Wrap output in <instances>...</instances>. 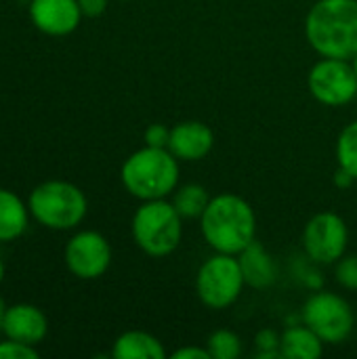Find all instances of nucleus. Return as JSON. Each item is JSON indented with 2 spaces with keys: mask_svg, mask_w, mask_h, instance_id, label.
Segmentation results:
<instances>
[{
  "mask_svg": "<svg viewBox=\"0 0 357 359\" xmlns=\"http://www.w3.org/2000/svg\"><path fill=\"white\" fill-rule=\"evenodd\" d=\"M48 332V320L42 309L29 303H17L6 307L2 334L6 339L27 343V345H40Z\"/></svg>",
  "mask_w": 357,
  "mask_h": 359,
  "instance_id": "ddd939ff",
  "label": "nucleus"
},
{
  "mask_svg": "<svg viewBox=\"0 0 357 359\" xmlns=\"http://www.w3.org/2000/svg\"><path fill=\"white\" fill-rule=\"evenodd\" d=\"M324 341L303 322L280 334V355L284 359H318L324 353Z\"/></svg>",
  "mask_w": 357,
  "mask_h": 359,
  "instance_id": "f3484780",
  "label": "nucleus"
},
{
  "mask_svg": "<svg viewBox=\"0 0 357 359\" xmlns=\"http://www.w3.org/2000/svg\"><path fill=\"white\" fill-rule=\"evenodd\" d=\"M29 215L36 223L53 231L76 229L88 210V200L84 191L61 179H50L36 185L27 198Z\"/></svg>",
  "mask_w": 357,
  "mask_h": 359,
  "instance_id": "20e7f679",
  "label": "nucleus"
},
{
  "mask_svg": "<svg viewBox=\"0 0 357 359\" xmlns=\"http://www.w3.org/2000/svg\"><path fill=\"white\" fill-rule=\"evenodd\" d=\"M238 261H240L246 286L257 288V290H265V288L276 284V280H278V265H276L274 257L265 250V246L259 244L257 240L252 244H248L238 255Z\"/></svg>",
  "mask_w": 357,
  "mask_h": 359,
  "instance_id": "4468645a",
  "label": "nucleus"
},
{
  "mask_svg": "<svg viewBox=\"0 0 357 359\" xmlns=\"http://www.w3.org/2000/svg\"><path fill=\"white\" fill-rule=\"evenodd\" d=\"M179 160L166 147L143 145L133 151L120 168L124 189L141 200H164L179 187Z\"/></svg>",
  "mask_w": 357,
  "mask_h": 359,
  "instance_id": "7ed1b4c3",
  "label": "nucleus"
},
{
  "mask_svg": "<svg viewBox=\"0 0 357 359\" xmlns=\"http://www.w3.org/2000/svg\"><path fill=\"white\" fill-rule=\"evenodd\" d=\"M4 313H6V305H4V301L0 299V334H2V324H4Z\"/></svg>",
  "mask_w": 357,
  "mask_h": 359,
  "instance_id": "bb28decb",
  "label": "nucleus"
},
{
  "mask_svg": "<svg viewBox=\"0 0 357 359\" xmlns=\"http://www.w3.org/2000/svg\"><path fill=\"white\" fill-rule=\"evenodd\" d=\"M170 202L183 219H200L202 212L206 210L208 202H210V196H208L204 185L187 183V185H181L173 191Z\"/></svg>",
  "mask_w": 357,
  "mask_h": 359,
  "instance_id": "a211bd4d",
  "label": "nucleus"
},
{
  "mask_svg": "<svg viewBox=\"0 0 357 359\" xmlns=\"http://www.w3.org/2000/svg\"><path fill=\"white\" fill-rule=\"evenodd\" d=\"M305 38L320 57L357 55V0H318L305 17Z\"/></svg>",
  "mask_w": 357,
  "mask_h": 359,
  "instance_id": "f03ea898",
  "label": "nucleus"
},
{
  "mask_svg": "<svg viewBox=\"0 0 357 359\" xmlns=\"http://www.w3.org/2000/svg\"><path fill=\"white\" fill-rule=\"evenodd\" d=\"M244 286L246 282L236 255L215 252L196 273V294L208 309L219 311L231 307L240 299Z\"/></svg>",
  "mask_w": 357,
  "mask_h": 359,
  "instance_id": "423d86ee",
  "label": "nucleus"
},
{
  "mask_svg": "<svg viewBox=\"0 0 357 359\" xmlns=\"http://www.w3.org/2000/svg\"><path fill=\"white\" fill-rule=\"evenodd\" d=\"M303 322L326 345H341L353 334L356 313L353 307L341 294L320 290L305 301Z\"/></svg>",
  "mask_w": 357,
  "mask_h": 359,
  "instance_id": "0eeeda50",
  "label": "nucleus"
},
{
  "mask_svg": "<svg viewBox=\"0 0 357 359\" xmlns=\"http://www.w3.org/2000/svg\"><path fill=\"white\" fill-rule=\"evenodd\" d=\"M29 217L27 204L15 191L0 187V244L21 238L27 229Z\"/></svg>",
  "mask_w": 357,
  "mask_h": 359,
  "instance_id": "dca6fc26",
  "label": "nucleus"
},
{
  "mask_svg": "<svg viewBox=\"0 0 357 359\" xmlns=\"http://www.w3.org/2000/svg\"><path fill=\"white\" fill-rule=\"evenodd\" d=\"M337 162L357 181V120L349 122L337 139Z\"/></svg>",
  "mask_w": 357,
  "mask_h": 359,
  "instance_id": "6ab92c4d",
  "label": "nucleus"
},
{
  "mask_svg": "<svg viewBox=\"0 0 357 359\" xmlns=\"http://www.w3.org/2000/svg\"><path fill=\"white\" fill-rule=\"evenodd\" d=\"M215 145V133L200 120H185L170 128L168 151L183 162L204 160Z\"/></svg>",
  "mask_w": 357,
  "mask_h": 359,
  "instance_id": "f8f14e48",
  "label": "nucleus"
},
{
  "mask_svg": "<svg viewBox=\"0 0 357 359\" xmlns=\"http://www.w3.org/2000/svg\"><path fill=\"white\" fill-rule=\"evenodd\" d=\"M200 231L215 252L238 257L257 240L255 208L236 194L213 196L200 217Z\"/></svg>",
  "mask_w": 357,
  "mask_h": 359,
  "instance_id": "f257e3e1",
  "label": "nucleus"
},
{
  "mask_svg": "<svg viewBox=\"0 0 357 359\" xmlns=\"http://www.w3.org/2000/svg\"><path fill=\"white\" fill-rule=\"evenodd\" d=\"M107 2L109 0H78L84 17H101L107 8Z\"/></svg>",
  "mask_w": 357,
  "mask_h": 359,
  "instance_id": "a878e982",
  "label": "nucleus"
},
{
  "mask_svg": "<svg viewBox=\"0 0 357 359\" xmlns=\"http://www.w3.org/2000/svg\"><path fill=\"white\" fill-rule=\"evenodd\" d=\"M255 347H257L259 358H282L280 355V334L276 330H271V328H265V330L257 332Z\"/></svg>",
  "mask_w": 357,
  "mask_h": 359,
  "instance_id": "4be33fe9",
  "label": "nucleus"
},
{
  "mask_svg": "<svg viewBox=\"0 0 357 359\" xmlns=\"http://www.w3.org/2000/svg\"><path fill=\"white\" fill-rule=\"evenodd\" d=\"M63 259L69 273L78 280H99L112 265V246L103 233L84 229L67 240Z\"/></svg>",
  "mask_w": 357,
  "mask_h": 359,
  "instance_id": "9d476101",
  "label": "nucleus"
},
{
  "mask_svg": "<svg viewBox=\"0 0 357 359\" xmlns=\"http://www.w3.org/2000/svg\"><path fill=\"white\" fill-rule=\"evenodd\" d=\"M114 359H164L166 349L154 334L145 330H126L112 345Z\"/></svg>",
  "mask_w": 357,
  "mask_h": 359,
  "instance_id": "2eb2a0df",
  "label": "nucleus"
},
{
  "mask_svg": "<svg viewBox=\"0 0 357 359\" xmlns=\"http://www.w3.org/2000/svg\"><path fill=\"white\" fill-rule=\"evenodd\" d=\"M168 139H170V128L160 122L149 124L143 133L145 145H151V147H168Z\"/></svg>",
  "mask_w": 357,
  "mask_h": 359,
  "instance_id": "b1692460",
  "label": "nucleus"
},
{
  "mask_svg": "<svg viewBox=\"0 0 357 359\" xmlns=\"http://www.w3.org/2000/svg\"><path fill=\"white\" fill-rule=\"evenodd\" d=\"M173 359H210V353L206 347H200V345H187V347H181L177 349L175 353H170Z\"/></svg>",
  "mask_w": 357,
  "mask_h": 359,
  "instance_id": "393cba45",
  "label": "nucleus"
},
{
  "mask_svg": "<svg viewBox=\"0 0 357 359\" xmlns=\"http://www.w3.org/2000/svg\"><path fill=\"white\" fill-rule=\"evenodd\" d=\"M335 280L345 290H357V255H343L335 263Z\"/></svg>",
  "mask_w": 357,
  "mask_h": 359,
  "instance_id": "412c9836",
  "label": "nucleus"
},
{
  "mask_svg": "<svg viewBox=\"0 0 357 359\" xmlns=\"http://www.w3.org/2000/svg\"><path fill=\"white\" fill-rule=\"evenodd\" d=\"M206 349L210 353V359H238L242 353V341L234 330H215L208 341Z\"/></svg>",
  "mask_w": 357,
  "mask_h": 359,
  "instance_id": "aec40b11",
  "label": "nucleus"
},
{
  "mask_svg": "<svg viewBox=\"0 0 357 359\" xmlns=\"http://www.w3.org/2000/svg\"><path fill=\"white\" fill-rule=\"evenodd\" d=\"M351 63H353V69H356V76H357V55L351 59Z\"/></svg>",
  "mask_w": 357,
  "mask_h": 359,
  "instance_id": "c85d7f7f",
  "label": "nucleus"
},
{
  "mask_svg": "<svg viewBox=\"0 0 357 359\" xmlns=\"http://www.w3.org/2000/svg\"><path fill=\"white\" fill-rule=\"evenodd\" d=\"M349 227L345 219L332 210L314 215L303 229V250L318 265H335L347 255Z\"/></svg>",
  "mask_w": 357,
  "mask_h": 359,
  "instance_id": "1a4fd4ad",
  "label": "nucleus"
},
{
  "mask_svg": "<svg viewBox=\"0 0 357 359\" xmlns=\"http://www.w3.org/2000/svg\"><path fill=\"white\" fill-rule=\"evenodd\" d=\"M130 233L141 252L151 259H162L179 248L183 238V217L166 198L147 200L135 210Z\"/></svg>",
  "mask_w": 357,
  "mask_h": 359,
  "instance_id": "39448f33",
  "label": "nucleus"
},
{
  "mask_svg": "<svg viewBox=\"0 0 357 359\" xmlns=\"http://www.w3.org/2000/svg\"><path fill=\"white\" fill-rule=\"evenodd\" d=\"M34 27L46 36H69L82 21L78 0H29L27 6Z\"/></svg>",
  "mask_w": 357,
  "mask_h": 359,
  "instance_id": "9b49d317",
  "label": "nucleus"
},
{
  "mask_svg": "<svg viewBox=\"0 0 357 359\" xmlns=\"http://www.w3.org/2000/svg\"><path fill=\"white\" fill-rule=\"evenodd\" d=\"M2 280H4V263L0 259V284H2Z\"/></svg>",
  "mask_w": 357,
  "mask_h": 359,
  "instance_id": "cd10ccee",
  "label": "nucleus"
},
{
  "mask_svg": "<svg viewBox=\"0 0 357 359\" xmlns=\"http://www.w3.org/2000/svg\"><path fill=\"white\" fill-rule=\"evenodd\" d=\"M38 349L36 345L19 343L13 339H6L0 343V359H38Z\"/></svg>",
  "mask_w": 357,
  "mask_h": 359,
  "instance_id": "5701e85b",
  "label": "nucleus"
},
{
  "mask_svg": "<svg viewBox=\"0 0 357 359\" xmlns=\"http://www.w3.org/2000/svg\"><path fill=\"white\" fill-rule=\"evenodd\" d=\"M314 99L326 107H343L357 97V76L349 59L322 57L307 76Z\"/></svg>",
  "mask_w": 357,
  "mask_h": 359,
  "instance_id": "6e6552de",
  "label": "nucleus"
}]
</instances>
